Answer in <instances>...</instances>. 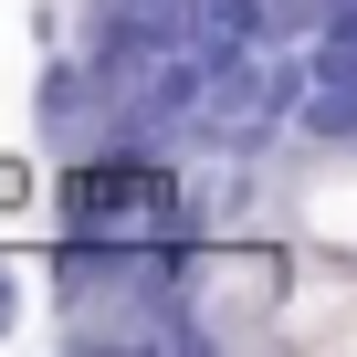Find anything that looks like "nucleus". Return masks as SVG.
<instances>
[{"instance_id": "f257e3e1", "label": "nucleus", "mask_w": 357, "mask_h": 357, "mask_svg": "<svg viewBox=\"0 0 357 357\" xmlns=\"http://www.w3.org/2000/svg\"><path fill=\"white\" fill-rule=\"evenodd\" d=\"M53 231H126V242H147V231H200V211H190V190H178V168H158L147 147H95V158H74L63 178H53Z\"/></svg>"}, {"instance_id": "f03ea898", "label": "nucleus", "mask_w": 357, "mask_h": 357, "mask_svg": "<svg viewBox=\"0 0 357 357\" xmlns=\"http://www.w3.org/2000/svg\"><path fill=\"white\" fill-rule=\"evenodd\" d=\"M105 95V74H95V53H43V74H32V126L43 137H63V126H84V105Z\"/></svg>"}, {"instance_id": "7ed1b4c3", "label": "nucleus", "mask_w": 357, "mask_h": 357, "mask_svg": "<svg viewBox=\"0 0 357 357\" xmlns=\"http://www.w3.org/2000/svg\"><path fill=\"white\" fill-rule=\"evenodd\" d=\"M0 200H11V211L32 200V168H22V158H0Z\"/></svg>"}, {"instance_id": "20e7f679", "label": "nucleus", "mask_w": 357, "mask_h": 357, "mask_svg": "<svg viewBox=\"0 0 357 357\" xmlns=\"http://www.w3.org/2000/svg\"><path fill=\"white\" fill-rule=\"evenodd\" d=\"M11 326H22V273L0 263V336H11Z\"/></svg>"}]
</instances>
